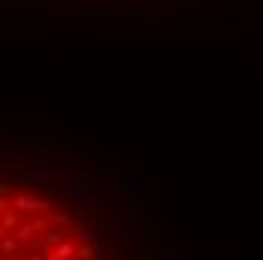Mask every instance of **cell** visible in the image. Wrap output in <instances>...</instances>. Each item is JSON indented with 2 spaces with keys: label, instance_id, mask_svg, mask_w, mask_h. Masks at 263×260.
Masks as SVG:
<instances>
[{
  "label": "cell",
  "instance_id": "1",
  "mask_svg": "<svg viewBox=\"0 0 263 260\" xmlns=\"http://www.w3.org/2000/svg\"><path fill=\"white\" fill-rule=\"evenodd\" d=\"M3 260H106L76 206L25 182L3 184Z\"/></svg>",
  "mask_w": 263,
  "mask_h": 260
}]
</instances>
